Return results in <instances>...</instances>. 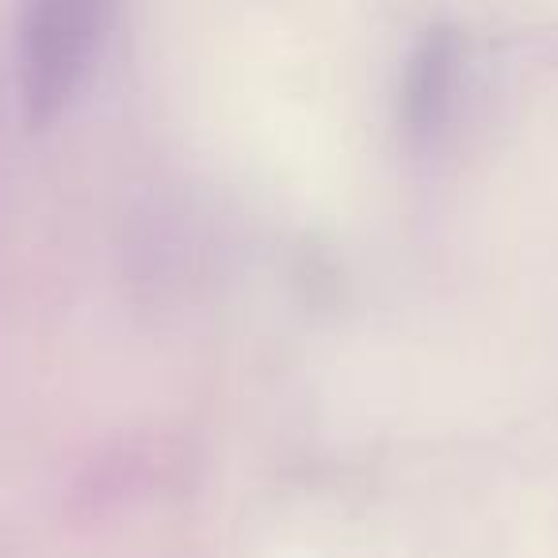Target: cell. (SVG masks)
I'll use <instances>...</instances> for the list:
<instances>
[{
    "label": "cell",
    "instance_id": "obj_1",
    "mask_svg": "<svg viewBox=\"0 0 558 558\" xmlns=\"http://www.w3.org/2000/svg\"><path fill=\"white\" fill-rule=\"evenodd\" d=\"M108 9L88 0H43L27 4L20 20V108L32 126H47L81 93L100 54Z\"/></svg>",
    "mask_w": 558,
    "mask_h": 558
},
{
    "label": "cell",
    "instance_id": "obj_2",
    "mask_svg": "<svg viewBox=\"0 0 558 558\" xmlns=\"http://www.w3.org/2000/svg\"><path fill=\"white\" fill-rule=\"evenodd\" d=\"M459 43L451 32H428L410 54L402 81V119L413 142H436L459 100Z\"/></svg>",
    "mask_w": 558,
    "mask_h": 558
}]
</instances>
